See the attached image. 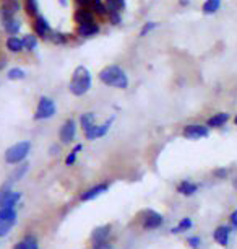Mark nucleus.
I'll list each match as a JSON object with an SVG mask.
<instances>
[{
  "label": "nucleus",
  "instance_id": "1",
  "mask_svg": "<svg viewBox=\"0 0 237 249\" xmlns=\"http://www.w3.org/2000/svg\"><path fill=\"white\" fill-rule=\"evenodd\" d=\"M99 80L103 83H106V85L115 87V88H127L128 85L127 75H125V72L119 65H111V67H106L104 70H101Z\"/></svg>",
  "mask_w": 237,
  "mask_h": 249
},
{
  "label": "nucleus",
  "instance_id": "2",
  "mask_svg": "<svg viewBox=\"0 0 237 249\" xmlns=\"http://www.w3.org/2000/svg\"><path fill=\"white\" fill-rule=\"evenodd\" d=\"M91 88V73L85 67H78L73 72L72 82H70V91L73 95L81 96Z\"/></svg>",
  "mask_w": 237,
  "mask_h": 249
},
{
  "label": "nucleus",
  "instance_id": "3",
  "mask_svg": "<svg viewBox=\"0 0 237 249\" xmlns=\"http://www.w3.org/2000/svg\"><path fill=\"white\" fill-rule=\"evenodd\" d=\"M30 148H31V143L30 142H20L16 145H13L5 152V161L8 164H15V163H20L23 161L28 153H30Z\"/></svg>",
  "mask_w": 237,
  "mask_h": 249
},
{
  "label": "nucleus",
  "instance_id": "4",
  "mask_svg": "<svg viewBox=\"0 0 237 249\" xmlns=\"http://www.w3.org/2000/svg\"><path fill=\"white\" fill-rule=\"evenodd\" d=\"M55 111H57V107H55V103L50 100L47 96H43L39 100V105H38V109H36V114H34V119L36 121H43V119H49V117H52L55 114Z\"/></svg>",
  "mask_w": 237,
  "mask_h": 249
},
{
  "label": "nucleus",
  "instance_id": "5",
  "mask_svg": "<svg viewBox=\"0 0 237 249\" xmlns=\"http://www.w3.org/2000/svg\"><path fill=\"white\" fill-rule=\"evenodd\" d=\"M16 223L15 209H0V236H5Z\"/></svg>",
  "mask_w": 237,
  "mask_h": 249
},
{
  "label": "nucleus",
  "instance_id": "6",
  "mask_svg": "<svg viewBox=\"0 0 237 249\" xmlns=\"http://www.w3.org/2000/svg\"><path fill=\"white\" fill-rule=\"evenodd\" d=\"M182 135L189 140H198V139H206L210 135V127L202 124H190L185 125L182 130Z\"/></svg>",
  "mask_w": 237,
  "mask_h": 249
},
{
  "label": "nucleus",
  "instance_id": "7",
  "mask_svg": "<svg viewBox=\"0 0 237 249\" xmlns=\"http://www.w3.org/2000/svg\"><path fill=\"white\" fill-rule=\"evenodd\" d=\"M18 200H20V194L12 191L8 184L0 189V209H13V205H16Z\"/></svg>",
  "mask_w": 237,
  "mask_h": 249
},
{
  "label": "nucleus",
  "instance_id": "8",
  "mask_svg": "<svg viewBox=\"0 0 237 249\" xmlns=\"http://www.w3.org/2000/svg\"><path fill=\"white\" fill-rule=\"evenodd\" d=\"M231 234H232V228L229 225H220V227H216L215 231H213V239L216 241V244L226 248L227 244H229Z\"/></svg>",
  "mask_w": 237,
  "mask_h": 249
},
{
  "label": "nucleus",
  "instance_id": "9",
  "mask_svg": "<svg viewBox=\"0 0 237 249\" xmlns=\"http://www.w3.org/2000/svg\"><path fill=\"white\" fill-rule=\"evenodd\" d=\"M75 132H77V124L75 121L68 119L67 122H63L62 127H60L59 137L63 143H70L73 139H75Z\"/></svg>",
  "mask_w": 237,
  "mask_h": 249
},
{
  "label": "nucleus",
  "instance_id": "10",
  "mask_svg": "<svg viewBox=\"0 0 237 249\" xmlns=\"http://www.w3.org/2000/svg\"><path fill=\"white\" fill-rule=\"evenodd\" d=\"M229 119H231L229 112H224V111L216 112V114H213L210 119L206 121V127H210V129H220V127H222V125H226L227 122H229Z\"/></svg>",
  "mask_w": 237,
  "mask_h": 249
},
{
  "label": "nucleus",
  "instance_id": "11",
  "mask_svg": "<svg viewBox=\"0 0 237 249\" xmlns=\"http://www.w3.org/2000/svg\"><path fill=\"white\" fill-rule=\"evenodd\" d=\"M109 233H111V227H109V225L99 227V228H96L95 231H93L91 239H93V244H95V248H96V249H99V248H101V244H104V243H106V239H108Z\"/></svg>",
  "mask_w": 237,
  "mask_h": 249
},
{
  "label": "nucleus",
  "instance_id": "12",
  "mask_svg": "<svg viewBox=\"0 0 237 249\" xmlns=\"http://www.w3.org/2000/svg\"><path fill=\"white\" fill-rule=\"evenodd\" d=\"M111 124H112V119H109L104 125H93L90 130H86V132H85L86 139L88 140H96V139H99V137H104V135L108 134Z\"/></svg>",
  "mask_w": 237,
  "mask_h": 249
},
{
  "label": "nucleus",
  "instance_id": "13",
  "mask_svg": "<svg viewBox=\"0 0 237 249\" xmlns=\"http://www.w3.org/2000/svg\"><path fill=\"white\" fill-rule=\"evenodd\" d=\"M162 222H164V218H162L161 213H158V212H148L145 220H143V227H145L146 230H156V228L161 227Z\"/></svg>",
  "mask_w": 237,
  "mask_h": 249
},
{
  "label": "nucleus",
  "instance_id": "14",
  "mask_svg": "<svg viewBox=\"0 0 237 249\" xmlns=\"http://www.w3.org/2000/svg\"><path fill=\"white\" fill-rule=\"evenodd\" d=\"M177 192L180 196L190 197V196H193V194H197V192H198V184H197V182H193V181L184 179L177 186Z\"/></svg>",
  "mask_w": 237,
  "mask_h": 249
},
{
  "label": "nucleus",
  "instance_id": "15",
  "mask_svg": "<svg viewBox=\"0 0 237 249\" xmlns=\"http://www.w3.org/2000/svg\"><path fill=\"white\" fill-rule=\"evenodd\" d=\"M109 189V186L108 184H97L95 187H91V189H88L85 191L81 194V200L83 202H88V200H93V199H96L97 196H101V194H104L106 191Z\"/></svg>",
  "mask_w": 237,
  "mask_h": 249
},
{
  "label": "nucleus",
  "instance_id": "16",
  "mask_svg": "<svg viewBox=\"0 0 237 249\" xmlns=\"http://www.w3.org/2000/svg\"><path fill=\"white\" fill-rule=\"evenodd\" d=\"M20 10V5H18L16 0H5L2 5V15L5 20H8V18H12L15 13Z\"/></svg>",
  "mask_w": 237,
  "mask_h": 249
},
{
  "label": "nucleus",
  "instance_id": "17",
  "mask_svg": "<svg viewBox=\"0 0 237 249\" xmlns=\"http://www.w3.org/2000/svg\"><path fill=\"white\" fill-rule=\"evenodd\" d=\"M99 33V26L95 23H88V25H80L78 26V35L81 37H91Z\"/></svg>",
  "mask_w": 237,
  "mask_h": 249
},
{
  "label": "nucleus",
  "instance_id": "18",
  "mask_svg": "<svg viewBox=\"0 0 237 249\" xmlns=\"http://www.w3.org/2000/svg\"><path fill=\"white\" fill-rule=\"evenodd\" d=\"M34 30H36V33H38L39 36L46 37V35L50 31V28H49V23L46 21L43 17H38V18H36V21H34Z\"/></svg>",
  "mask_w": 237,
  "mask_h": 249
},
{
  "label": "nucleus",
  "instance_id": "19",
  "mask_svg": "<svg viewBox=\"0 0 237 249\" xmlns=\"http://www.w3.org/2000/svg\"><path fill=\"white\" fill-rule=\"evenodd\" d=\"M220 8H221V0H206V2L203 3L202 10L203 13H206V15H213V13H216Z\"/></svg>",
  "mask_w": 237,
  "mask_h": 249
},
{
  "label": "nucleus",
  "instance_id": "20",
  "mask_svg": "<svg viewBox=\"0 0 237 249\" xmlns=\"http://www.w3.org/2000/svg\"><path fill=\"white\" fill-rule=\"evenodd\" d=\"M192 227H193V222H192V218L190 217H184L182 220L179 222V225L175 228H173L171 231L173 233H184V231H189V230H192Z\"/></svg>",
  "mask_w": 237,
  "mask_h": 249
},
{
  "label": "nucleus",
  "instance_id": "21",
  "mask_svg": "<svg viewBox=\"0 0 237 249\" xmlns=\"http://www.w3.org/2000/svg\"><path fill=\"white\" fill-rule=\"evenodd\" d=\"M75 20L80 25H88V23H95V18H93V13L88 10H78L75 13Z\"/></svg>",
  "mask_w": 237,
  "mask_h": 249
},
{
  "label": "nucleus",
  "instance_id": "22",
  "mask_svg": "<svg viewBox=\"0 0 237 249\" xmlns=\"http://www.w3.org/2000/svg\"><path fill=\"white\" fill-rule=\"evenodd\" d=\"M15 249H39V248H38V241H36V238L26 236L25 239H21L20 243H16Z\"/></svg>",
  "mask_w": 237,
  "mask_h": 249
},
{
  "label": "nucleus",
  "instance_id": "23",
  "mask_svg": "<svg viewBox=\"0 0 237 249\" xmlns=\"http://www.w3.org/2000/svg\"><path fill=\"white\" fill-rule=\"evenodd\" d=\"M7 48H8V51H12V53H20L23 49V41L18 39L15 36H10L7 39Z\"/></svg>",
  "mask_w": 237,
  "mask_h": 249
},
{
  "label": "nucleus",
  "instance_id": "24",
  "mask_svg": "<svg viewBox=\"0 0 237 249\" xmlns=\"http://www.w3.org/2000/svg\"><path fill=\"white\" fill-rule=\"evenodd\" d=\"M106 7L111 13H119L125 7V2L124 0H106Z\"/></svg>",
  "mask_w": 237,
  "mask_h": 249
},
{
  "label": "nucleus",
  "instance_id": "25",
  "mask_svg": "<svg viewBox=\"0 0 237 249\" xmlns=\"http://www.w3.org/2000/svg\"><path fill=\"white\" fill-rule=\"evenodd\" d=\"M80 122H81V127H83V130H90L93 125H96L95 124V114H91V112H86V114H83L81 117H80Z\"/></svg>",
  "mask_w": 237,
  "mask_h": 249
},
{
  "label": "nucleus",
  "instance_id": "26",
  "mask_svg": "<svg viewBox=\"0 0 237 249\" xmlns=\"http://www.w3.org/2000/svg\"><path fill=\"white\" fill-rule=\"evenodd\" d=\"M3 26H5V31H7L10 36L16 35V33L20 31V23H18L16 20H13V18H8V20H5V23H3Z\"/></svg>",
  "mask_w": 237,
  "mask_h": 249
},
{
  "label": "nucleus",
  "instance_id": "27",
  "mask_svg": "<svg viewBox=\"0 0 237 249\" xmlns=\"http://www.w3.org/2000/svg\"><path fill=\"white\" fill-rule=\"evenodd\" d=\"M93 10H95L97 15H106L108 13V7L106 3H103V0H93Z\"/></svg>",
  "mask_w": 237,
  "mask_h": 249
},
{
  "label": "nucleus",
  "instance_id": "28",
  "mask_svg": "<svg viewBox=\"0 0 237 249\" xmlns=\"http://www.w3.org/2000/svg\"><path fill=\"white\" fill-rule=\"evenodd\" d=\"M36 44H38V41H36V37L32 35H26L25 37H23V46H25V49L32 51L36 48Z\"/></svg>",
  "mask_w": 237,
  "mask_h": 249
},
{
  "label": "nucleus",
  "instance_id": "29",
  "mask_svg": "<svg viewBox=\"0 0 237 249\" xmlns=\"http://www.w3.org/2000/svg\"><path fill=\"white\" fill-rule=\"evenodd\" d=\"M81 150V145H77L75 148L72 150V153L68 155V158L65 160V163H67V166H72L73 163H75V160H77V155H78V152Z\"/></svg>",
  "mask_w": 237,
  "mask_h": 249
},
{
  "label": "nucleus",
  "instance_id": "30",
  "mask_svg": "<svg viewBox=\"0 0 237 249\" xmlns=\"http://www.w3.org/2000/svg\"><path fill=\"white\" fill-rule=\"evenodd\" d=\"M213 176H215L216 179H226V178L229 176V170H227V168H216V170L213 171Z\"/></svg>",
  "mask_w": 237,
  "mask_h": 249
},
{
  "label": "nucleus",
  "instance_id": "31",
  "mask_svg": "<svg viewBox=\"0 0 237 249\" xmlns=\"http://www.w3.org/2000/svg\"><path fill=\"white\" fill-rule=\"evenodd\" d=\"M8 78L10 80H21V78H25V72H23L21 69H12L10 72H8Z\"/></svg>",
  "mask_w": 237,
  "mask_h": 249
},
{
  "label": "nucleus",
  "instance_id": "32",
  "mask_svg": "<svg viewBox=\"0 0 237 249\" xmlns=\"http://www.w3.org/2000/svg\"><path fill=\"white\" fill-rule=\"evenodd\" d=\"M187 244L192 249H198L200 246H202V238H200V236H190L187 239Z\"/></svg>",
  "mask_w": 237,
  "mask_h": 249
},
{
  "label": "nucleus",
  "instance_id": "33",
  "mask_svg": "<svg viewBox=\"0 0 237 249\" xmlns=\"http://www.w3.org/2000/svg\"><path fill=\"white\" fill-rule=\"evenodd\" d=\"M26 10L30 15H36L38 12V5H36V0H26Z\"/></svg>",
  "mask_w": 237,
  "mask_h": 249
},
{
  "label": "nucleus",
  "instance_id": "34",
  "mask_svg": "<svg viewBox=\"0 0 237 249\" xmlns=\"http://www.w3.org/2000/svg\"><path fill=\"white\" fill-rule=\"evenodd\" d=\"M229 227L232 230H237V209L232 210L231 215H229Z\"/></svg>",
  "mask_w": 237,
  "mask_h": 249
},
{
  "label": "nucleus",
  "instance_id": "35",
  "mask_svg": "<svg viewBox=\"0 0 237 249\" xmlns=\"http://www.w3.org/2000/svg\"><path fill=\"white\" fill-rule=\"evenodd\" d=\"M158 25H156V23H153V21H148L146 23V25L145 26H143V30H142V33H140V36H146L148 35V33H150L151 30H155V28H156Z\"/></svg>",
  "mask_w": 237,
  "mask_h": 249
},
{
  "label": "nucleus",
  "instance_id": "36",
  "mask_svg": "<svg viewBox=\"0 0 237 249\" xmlns=\"http://www.w3.org/2000/svg\"><path fill=\"white\" fill-rule=\"evenodd\" d=\"M111 20H112L114 25H117V23H120V15L119 13H111Z\"/></svg>",
  "mask_w": 237,
  "mask_h": 249
},
{
  "label": "nucleus",
  "instance_id": "37",
  "mask_svg": "<svg viewBox=\"0 0 237 249\" xmlns=\"http://www.w3.org/2000/svg\"><path fill=\"white\" fill-rule=\"evenodd\" d=\"M78 2V5H81V7H85V5H88L90 2H93V0H77Z\"/></svg>",
  "mask_w": 237,
  "mask_h": 249
},
{
  "label": "nucleus",
  "instance_id": "38",
  "mask_svg": "<svg viewBox=\"0 0 237 249\" xmlns=\"http://www.w3.org/2000/svg\"><path fill=\"white\" fill-rule=\"evenodd\" d=\"M232 187H234V189L237 191V178H234V179H232Z\"/></svg>",
  "mask_w": 237,
  "mask_h": 249
},
{
  "label": "nucleus",
  "instance_id": "39",
  "mask_svg": "<svg viewBox=\"0 0 237 249\" xmlns=\"http://www.w3.org/2000/svg\"><path fill=\"white\" fill-rule=\"evenodd\" d=\"M234 124H236V125H237V114H236V116H234Z\"/></svg>",
  "mask_w": 237,
  "mask_h": 249
}]
</instances>
